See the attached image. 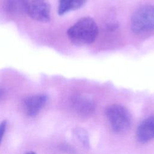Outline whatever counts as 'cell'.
Returning a JSON list of instances; mask_svg holds the SVG:
<instances>
[{"instance_id":"cell-13","label":"cell","mask_w":154,"mask_h":154,"mask_svg":"<svg viewBox=\"0 0 154 154\" xmlns=\"http://www.w3.org/2000/svg\"><path fill=\"white\" fill-rule=\"evenodd\" d=\"M25 154H36V153L34 152H32V151H30V152H28L26 153Z\"/></svg>"},{"instance_id":"cell-5","label":"cell","mask_w":154,"mask_h":154,"mask_svg":"<svg viewBox=\"0 0 154 154\" xmlns=\"http://www.w3.org/2000/svg\"><path fill=\"white\" fill-rule=\"evenodd\" d=\"M136 138L141 143H146L154 138V116L145 119L136 132Z\"/></svg>"},{"instance_id":"cell-11","label":"cell","mask_w":154,"mask_h":154,"mask_svg":"<svg viewBox=\"0 0 154 154\" xmlns=\"http://www.w3.org/2000/svg\"><path fill=\"white\" fill-rule=\"evenodd\" d=\"M6 126H7V121L6 120H3L2 122H1V123H0V144L1 143L2 138L4 137V134L5 132Z\"/></svg>"},{"instance_id":"cell-2","label":"cell","mask_w":154,"mask_h":154,"mask_svg":"<svg viewBox=\"0 0 154 154\" xmlns=\"http://www.w3.org/2000/svg\"><path fill=\"white\" fill-rule=\"evenodd\" d=\"M131 28L137 34H144L154 29V5L140 7L131 17Z\"/></svg>"},{"instance_id":"cell-9","label":"cell","mask_w":154,"mask_h":154,"mask_svg":"<svg viewBox=\"0 0 154 154\" xmlns=\"http://www.w3.org/2000/svg\"><path fill=\"white\" fill-rule=\"evenodd\" d=\"M87 0H59L58 13L63 15L69 11L77 10L81 7Z\"/></svg>"},{"instance_id":"cell-10","label":"cell","mask_w":154,"mask_h":154,"mask_svg":"<svg viewBox=\"0 0 154 154\" xmlns=\"http://www.w3.org/2000/svg\"><path fill=\"white\" fill-rule=\"evenodd\" d=\"M77 137L82 142L84 146H88V137L87 134H85V131L83 130H81L80 129H77Z\"/></svg>"},{"instance_id":"cell-7","label":"cell","mask_w":154,"mask_h":154,"mask_svg":"<svg viewBox=\"0 0 154 154\" xmlns=\"http://www.w3.org/2000/svg\"><path fill=\"white\" fill-rule=\"evenodd\" d=\"M73 103L77 112L84 116L91 114L94 109V106L92 101L86 97H77L74 100Z\"/></svg>"},{"instance_id":"cell-6","label":"cell","mask_w":154,"mask_h":154,"mask_svg":"<svg viewBox=\"0 0 154 154\" xmlns=\"http://www.w3.org/2000/svg\"><path fill=\"white\" fill-rule=\"evenodd\" d=\"M47 96L45 94H35L26 98L24 100V108L26 114L31 117L36 116L45 106Z\"/></svg>"},{"instance_id":"cell-12","label":"cell","mask_w":154,"mask_h":154,"mask_svg":"<svg viewBox=\"0 0 154 154\" xmlns=\"http://www.w3.org/2000/svg\"><path fill=\"white\" fill-rule=\"evenodd\" d=\"M3 94H4V91L1 89H0V99L2 98Z\"/></svg>"},{"instance_id":"cell-8","label":"cell","mask_w":154,"mask_h":154,"mask_svg":"<svg viewBox=\"0 0 154 154\" xmlns=\"http://www.w3.org/2000/svg\"><path fill=\"white\" fill-rule=\"evenodd\" d=\"M28 0H5V5L8 11L14 14L27 13Z\"/></svg>"},{"instance_id":"cell-1","label":"cell","mask_w":154,"mask_h":154,"mask_svg":"<svg viewBox=\"0 0 154 154\" xmlns=\"http://www.w3.org/2000/svg\"><path fill=\"white\" fill-rule=\"evenodd\" d=\"M67 36L72 43L82 46L92 43L98 34L95 21L90 17L79 19L67 30Z\"/></svg>"},{"instance_id":"cell-4","label":"cell","mask_w":154,"mask_h":154,"mask_svg":"<svg viewBox=\"0 0 154 154\" xmlns=\"http://www.w3.org/2000/svg\"><path fill=\"white\" fill-rule=\"evenodd\" d=\"M51 6L48 0H31L27 13L34 20L47 22L50 20Z\"/></svg>"},{"instance_id":"cell-3","label":"cell","mask_w":154,"mask_h":154,"mask_svg":"<svg viewBox=\"0 0 154 154\" xmlns=\"http://www.w3.org/2000/svg\"><path fill=\"white\" fill-rule=\"evenodd\" d=\"M105 114L115 132L123 134L129 130L131 123V116L123 106L119 104L110 105L106 107Z\"/></svg>"}]
</instances>
